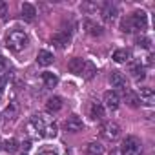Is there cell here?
I'll return each mask as SVG.
<instances>
[{
    "label": "cell",
    "mask_w": 155,
    "mask_h": 155,
    "mask_svg": "<svg viewBox=\"0 0 155 155\" xmlns=\"http://www.w3.org/2000/svg\"><path fill=\"white\" fill-rule=\"evenodd\" d=\"M6 46H8V49H11V51H22V49L28 46V35H26L24 31H20V29L9 31L8 37H6Z\"/></svg>",
    "instance_id": "obj_1"
},
{
    "label": "cell",
    "mask_w": 155,
    "mask_h": 155,
    "mask_svg": "<svg viewBox=\"0 0 155 155\" xmlns=\"http://www.w3.org/2000/svg\"><path fill=\"white\" fill-rule=\"evenodd\" d=\"M120 155H142V148L137 137H126L120 144Z\"/></svg>",
    "instance_id": "obj_2"
},
{
    "label": "cell",
    "mask_w": 155,
    "mask_h": 155,
    "mask_svg": "<svg viewBox=\"0 0 155 155\" xmlns=\"http://www.w3.org/2000/svg\"><path fill=\"white\" fill-rule=\"evenodd\" d=\"M128 20H130L133 31H142V29L148 28V17H146L144 11H135V13H131V15L128 17Z\"/></svg>",
    "instance_id": "obj_3"
},
{
    "label": "cell",
    "mask_w": 155,
    "mask_h": 155,
    "mask_svg": "<svg viewBox=\"0 0 155 155\" xmlns=\"http://www.w3.org/2000/svg\"><path fill=\"white\" fill-rule=\"evenodd\" d=\"M101 135H102V139H106V140H115L119 135H120V126L117 124V122H104L102 126H101Z\"/></svg>",
    "instance_id": "obj_4"
},
{
    "label": "cell",
    "mask_w": 155,
    "mask_h": 155,
    "mask_svg": "<svg viewBox=\"0 0 155 155\" xmlns=\"http://www.w3.org/2000/svg\"><path fill=\"white\" fill-rule=\"evenodd\" d=\"M49 122H51V120L46 119L44 115H33V117H31V122H29V130H35L37 135L42 137V133H44V130H46V126H48Z\"/></svg>",
    "instance_id": "obj_5"
},
{
    "label": "cell",
    "mask_w": 155,
    "mask_h": 155,
    "mask_svg": "<svg viewBox=\"0 0 155 155\" xmlns=\"http://www.w3.org/2000/svg\"><path fill=\"white\" fill-rule=\"evenodd\" d=\"M110 82H111L113 88L122 90L124 93L128 91V81H126V77H124L120 71H111V75H110Z\"/></svg>",
    "instance_id": "obj_6"
},
{
    "label": "cell",
    "mask_w": 155,
    "mask_h": 155,
    "mask_svg": "<svg viewBox=\"0 0 155 155\" xmlns=\"http://www.w3.org/2000/svg\"><path fill=\"white\" fill-rule=\"evenodd\" d=\"M66 130L68 131H71V133H79V131H82V128H84V124H82V119L79 117V115H69L68 119H66Z\"/></svg>",
    "instance_id": "obj_7"
},
{
    "label": "cell",
    "mask_w": 155,
    "mask_h": 155,
    "mask_svg": "<svg viewBox=\"0 0 155 155\" xmlns=\"http://www.w3.org/2000/svg\"><path fill=\"white\" fill-rule=\"evenodd\" d=\"M104 106L108 108V110H117L119 106H120V97H119V93L117 91H106L104 93Z\"/></svg>",
    "instance_id": "obj_8"
},
{
    "label": "cell",
    "mask_w": 155,
    "mask_h": 155,
    "mask_svg": "<svg viewBox=\"0 0 155 155\" xmlns=\"http://www.w3.org/2000/svg\"><path fill=\"white\" fill-rule=\"evenodd\" d=\"M139 95V101L146 106H153L155 104V93L151 88H140V91L137 93Z\"/></svg>",
    "instance_id": "obj_9"
},
{
    "label": "cell",
    "mask_w": 155,
    "mask_h": 155,
    "mask_svg": "<svg viewBox=\"0 0 155 155\" xmlns=\"http://www.w3.org/2000/svg\"><path fill=\"white\" fill-rule=\"evenodd\" d=\"M69 40H71V37H69V33H66V31H60V33H55L53 35V38H51V42H53V46L55 48H66V46H69Z\"/></svg>",
    "instance_id": "obj_10"
},
{
    "label": "cell",
    "mask_w": 155,
    "mask_h": 155,
    "mask_svg": "<svg viewBox=\"0 0 155 155\" xmlns=\"http://www.w3.org/2000/svg\"><path fill=\"white\" fill-rule=\"evenodd\" d=\"M84 29H86L91 37H101V35L104 33V31H102V28H101L97 22L90 20V18H88V20H84Z\"/></svg>",
    "instance_id": "obj_11"
},
{
    "label": "cell",
    "mask_w": 155,
    "mask_h": 155,
    "mask_svg": "<svg viewBox=\"0 0 155 155\" xmlns=\"http://www.w3.org/2000/svg\"><path fill=\"white\" fill-rule=\"evenodd\" d=\"M90 115H91V119H93V120H102V119L106 117L104 106H102V104H99V102H93V104H91V108H90Z\"/></svg>",
    "instance_id": "obj_12"
},
{
    "label": "cell",
    "mask_w": 155,
    "mask_h": 155,
    "mask_svg": "<svg viewBox=\"0 0 155 155\" xmlns=\"http://www.w3.org/2000/svg\"><path fill=\"white\" fill-rule=\"evenodd\" d=\"M82 68H84V60L79 58V57H75L68 62V69L73 73V75H81L82 73Z\"/></svg>",
    "instance_id": "obj_13"
},
{
    "label": "cell",
    "mask_w": 155,
    "mask_h": 155,
    "mask_svg": "<svg viewBox=\"0 0 155 155\" xmlns=\"http://www.w3.org/2000/svg\"><path fill=\"white\" fill-rule=\"evenodd\" d=\"M95 73H97V68H95V64L93 62H90V60H84V68H82V79H86V81H91L93 77H95Z\"/></svg>",
    "instance_id": "obj_14"
},
{
    "label": "cell",
    "mask_w": 155,
    "mask_h": 155,
    "mask_svg": "<svg viewBox=\"0 0 155 155\" xmlns=\"http://www.w3.org/2000/svg\"><path fill=\"white\" fill-rule=\"evenodd\" d=\"M42 82L46 88H55L58 84V77L51 71H46V73H42Z\"/></svg>",
    "instance_id": "obj_15"
},
{
    "label": "cell",
    "mask_w": 155,
    "mask_h": 155,
    "mask_svg": "<svg viewBox=\"0 0 155 155\" xmlns=\"http://www.w3.org/2000/svg\"><path fill=\"white\" fill-rule=\"evenodd\" d=\"M37 62H38L40 66H49V64H53V53H49V51H46V49H40L38 55H37Z\"/></svg>",
    "instance_id": "obj_16"
},
{
    "label": "cell",
    "mask_w": 155,
    "mask_h": 155,
    "mask_svg": "<svg viewBox=\"0 0 155 155\" xmlns=\"http://www.w3.org/2000/svg\"><path fill=\"white\" fill-rule=\"evenodd\" d=\"M60 108H62V99H60V97H51V99H48L46 110H48L49 113H57Z\"/></svg>",
    "instance_id": "obj_17"
},
{
    "label": "cell",
    "mask_w": 155,
    "mask_h": 155,
    "mask_svg": "<svg viewBox=\"0 0 155 155\" xmlns=\"http://www.w3.org/2000/svg\"><path fill=\"white\" fill-rule=\"evenodd\" d=\"M20 11H22V17H24L26 20H33L35 15H37V9H35L31 4H28V2H24V4L20 6Z\"/></svg>",
    "instance_id": "obj_18"
},
{
    "label": "cell",
    "mask_w": 155,
    "mask_h": 155,
    "mask_svg": "<svg viewBox=\"0 0 155 155\" xmlns=\"http://www.w3.org/2000/svg\"><path fill=\"white\" fill-rule=\"evenodd\" d=\"M102 17H104V20L113 22V20H115V17H117V8H115V6H111V4H106V6H104V9H102Z\"/></svg>",
    "instance_id": "obj_19"
},
{
    "label": "cell",
    "mask_w": 155,
    "mask_h": 155,
    "mask_svg": "<svg viewBox=\"0 0 155 155\" xmlns=\"http://www.w3.org/2000/svg\"><path fill=\"white\" fill-rule=\"evenodd\" d=\"M130 57H131L130 49H117V51L113 53V60H115L117 64H124V62H128Z\"/></svg>",
    "instance_id": "obj_20"
},
{
    "label": "cell",
    "mask_w": 155,
    "mask_h": 155,
    "mask_svg": "<svg viewBox=\"0 0 155 155\" xmlns=\"http://www.w3.org/2000/svg\"><path fill=\"white\" fill-rule=\"evenodd\" d=\"M124 99H126V102H128V106H131V108H139L140 106V101H139V95L135 93V91H126V95H124Z\"/></svg>",
    "instance_id": "obj_21"
},
{
    "label": "cell",
    "mask_w": 155,
    "mask_h": 155,
    "mask_svg": "<svg viewBox=\"0 0 155 155\" xmlns=\"http://www.w3.org/2000/svg\"><path fill=\"white\" fill-rule=\"evenodd\" d=\"M2 146H4V150L8 151V153H17L18 151V140L17 139H8V140H4L2 142Z\"/></svg>",
    "instance_id": "obj_22"
},
{
    "label": "cell",
    "mask_w": 155,
    "mask_h": 155,
    "mask_svg": "<svg viewBox=\"0 0 155 155\" xmlns=\"http://www.w3.org/2000/svg\"><path fill=\"white\" fill-rule=\"evenodd\" d=\"M130 73L135 77V79H142V77H144V68H142V64H140V62H133V64L130 66Z\"/></svg>",
    "instance_id": "obj_23"
},
{
    "label": "cell",
    "mask_w": 155,
    "mask_h": 155,
    "mask_svg": "<svg viewBox=\"0 0 155 155\" xmlns=\"http://www.w3.org/2000/svg\"><path fill=\"white\" fill-rule=\"evenodd\" d=\"M57 131H58V128H57V124L51 120L48 126H46V130H44V133H42V137H48V139H53V137H57Z\"/></svg>",
    "instance_id": "obj_24"
},
{
    "label": "cell",
    "mask_w": 155,
    "mask_h": 155,
    "mask_svg": "<svg viewBox=\"0 0 155 155\" xmlns=\"http://www.w3.org/2000/svg\"><path fill=\"white\" fill-rule=\"evenodd\" d=\"M86 150H88L90 155H102V151H104V148H102L101 142H90Z\"/></svg>",
    "instance_id": "obj_25"
},
{
    "label": "cell",
    "mask_w": 155,
    "mask_h": 155,
    "mask_svg": "<svg viewBox=\"0 0 155 155\" xmlns=\"http://www.w3.org/2000/svg\"><path fill=\"white\" fill-rule=\"evenodd\" d=\"M120 31H124V33H131V31H133L128 18H122V22H120Z\"/></svg>",
    "instance_id": "obj_26"
},
{
    "label": "cell",
    "mask_w": 155,
    "mask_h": 155,
    "mask_svg": "<svg viewBox=\"0 0 155 155\" xmlns=\"http://www.w3.org/2000/svg\"><path fill=\"white\" fill-rule=\"evenodd\" d=\"M137 44H139L140 48H150V38H146V37H139V38H137Z\"/></svg>",
    "instance_id": "obj_27"
},
{
    "label": "cell",
    "mask_w": 155,
    "mask_h": 155,
    "mask_svg": "<svg viewBox=\"0 0 155 155\" xmlns=\"http://www.w3.org/2000/svg\"><path fill=\"white\" fill-rule=\"evenodd\" d=\"M6 15H8V4L0 0V18H4Z\"/></svg>",
    "instance_id": "obj_28"
},
{
    "label": "cell",
    "mask_w": 155,
    "mask_h": 155,
    "mask_svg": "<svg viewBox=\"0 0 155 155\" xmlns=\"http://www.w3.org/2000/svg\"><path fill=\"white\" fill-rule=\"evenodd\" d=\"M8 82V73H0V93H2V88Z\"/></svg>",
    "instance_id": "obj_29"
},
{
    "label": "cell",
    "mask_w": 155,
    "mask_h": 155,
    "mask_svg": "<svg viewBox=\"0 0 155 155\" xmlns=\"http://www.w3.org/2000/svg\"><path fill=\"white\" fill-rule=\"evenodd\" d=\"M6 69H8V62L4 57H0V73H6Z\"/></svg>",
    "instance_id": "obj_30"
},
{
    "label": "cell",
    "mask_w": 155,
    "mask_h": 155,
    "mask_svg": "<svg viewBox=\"0 0 155 155\" xmlns=\"http://www.w3.org/2000/svg\"><path fill=\"white\" fill-rule=\"evenodd\" d=\"M40 155H57V153H55V151H49V150H46V151H42Z\"/></svg>",
    "instance_id": "obj_31"
},
{
    "label": "cell",
    "mask_w": 155,
    "mask_h": 155,
    "mask_svg": "<svg viewBox=\"0 0 155 155\" xmlns=\"http://www.w3.org/2000/svg\"><path fill=\"white\" fill-rule=\"evenodd\" d=\"M29 148H31V142H29V140H26V142H24V150H29Z\"/></svg>",
    "instance_id": "obj_32"
},
{
    "label": "cell",
    "mask_w": 155,
    "mask_h": 155,
    "mask_svg": "<svg viewBox=\"0 0 155 155\" xmlns=\"http://www.w3.org/2000/svg\"><path fill=\"white\" fill-rule=\"evenodd\" d=\"M110 155H119V151H111V153H110Z\"/></svg>",
    "instance_id": "obj_33"
},
{
    "label": "cell",
    "mask_w": 155,
    "mask_h": 155,
    "mask_svg": "<svg viewBox=\"0 0 155 155\" xmlns=\"http://www.w3.org/2000/svg\"><path fill=\"white\" fill-rule=\"evenodd\" d=\"M0 97H2V93H0Z\"/></svg>",
    "instance_id": "obj_34"
},
{
    "label": "cell",
    "mask_w": 155,
    "mask_h": 155,
    "mask_svg": "<svg viewBox=\"0 0 155 155\" xmlns=\"http://www.w3.org/2000/svg\"><path fill=\"white\" fill-rule=\"evenodd\" d=\"M0 144H2V142H0Z\"/></svg>",
    "instance_id": "obj_35"
}]
</instances>
